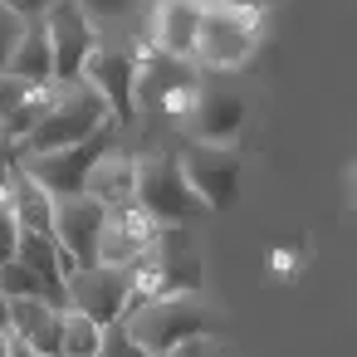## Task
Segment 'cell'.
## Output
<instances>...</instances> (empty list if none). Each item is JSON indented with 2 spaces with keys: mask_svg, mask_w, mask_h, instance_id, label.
<instances>
[{
  "mask_svg": "<svg viewBox=\"0 0 357 357\" xmlns=\"http://www.w3.org/2000/svg\"><path fill=\"white\" fill-rule=\"evenodd\" d=\"M123 328L142 352L167 357L191 337H215L220 318L201 294H157V298H137L123 313Z\"/></svg>",
  "mask_w": 357,
  "mask_h": 357,
  "instance_id": "cell-1",
  "label": "cell"
},
{
  "mask_svg": "<svg viewBox=\"0 0 357 357\" xmlns=\"http://www.w3.org/2000/svg\"><path fill=\"white\" fill-rule=\"evenodd\" d=\"M113 118H108V103L79 79V84H54L50 89V108L45 118L35 123V132L15 147V157H40V152H59V147H79L89 142L93 132H103Z\"/></svg>",
  "mask_w": 357,
  "mask_h": 357,
  "instance_id": "cell-2",
  "label": "cell"
},
{
  "mask_svg": "<svg viewBox=\"0 0 357 357\" xmlns=\"http://www.w3.org/2000/svg\"><path fill=\"white\" fill-rule=\"evenodd\" d=\"M132 206L152 220V225H191L206 215V206L196 201V191L181 176L176 152H147L132 157Z\"/></svg>",
  "mask_w": 357,
  "mask_h": 357,
  "instance_id": "cell-3",
  "label": "cell"
},
{
  "mask_svg": "<svg viewBox=\"0 0 357 357\" xmlns=\"http://www.w3.org/2000/svg\"><path fill=\"white\" fill-rule=\"evenodd\" d=\"M157 294H201V250L191 225H157L152 250L137 259V298Z\"/></svg>",
  "mask_w": 357,
  "mask_h": 357,
  "instance_id": "cell-4",
  "label": "cell"
},
{
  "mask_svg": "<svg viewBox=\"0 0 357 357\" xmlns=\"http://www.w3.org/2000/svg\"><path fill=\"white\" fill-rule=\"evenodd\" d=\"M137 303V264H84L64 279V308L84 313L89 323L108 328Z\"/></svg>",
  "mask_w": 357,
  "mask_h": 357,
  "instance_id": "cell-5",
  "label": "cell"
},
{
  "mask_svg": "<svg viewBox=\"0 0 357 357\" xmlns=\"http://www.w3.org/2000/svg\"><path fill=\"white\" fill-rule=\"evenodd\" d=\"M118 123H108L103 132H93L89 142L79 147H59V152H40V157H20V172L50 196V201H64V196H84V176L93 172V162L118 147Z\"/></svg>",
  "mask_w": 357,
  "mask_h": 357,
  "instance_id": "cell-6",
  "label": "cell"
},
{
  "mask_svg": "<svg viewBox=\"0 0 357 357\" xmlns=\"http://www.w3.org/2000/svg\"><path fill=\"white\" fill-rule=\"evenodd\" d=\"M259 45V25L250 10L235 6H201V25H196V45L191 59H201L206 69H240Z\"/></svg>",
  "mask_w": 357,
  "mask_h": 357,
  "instance_id": "cell-7",
  "label": "cell"
},
{
  "mask_svg": "<svg viewBox=\"0 0 357 357\" xmlns=\"http://www.w3.org/2000/svg\"><path fill=\"white\" fill-rule=\"evenodd\" d=\"M176 123L186 132V142L230 147V137H240V128H245V98H240V89L206 79V84L191 89V103H186V113Z\"/></svg>",
  "mask_w": 357,
  "mask_h": 357,
  "instance_id": "cell-8",
  "label": "cell"
},
{
  "mask_svg": "<svg viewBox=\"0 0 357 357\" xmlns=\"http://www.w3.org/2000/svg\"><path fill=\"white\" fill-rule=\"evenodd\" d=\"M186 186L206 211H230L240 196V152L235 147H211V142H186L176 152Z\"/></svg>",
  "mask_w": 357,
  "mask_h": 357,
  "instance_id": "cell-9",
  "label": "cell"
},
{
  "mask_svg": "<svg viewBox=\"0 0 357 357\" xmlns=\"http://www.w3.org/2000/svg\"><path fill=\"white\" fill-rule=\"evenodd\" d=\"M40 25H45V40H50L54 84H79V79H84V64H89L93 50H98V25L74 6V0L50 6V15H45Z\"/></svg>",
  "mask_w": 357,
  "mask_h": 357,
  "instance_id": "cell-10",
  "label": "cell"
},
{
  "mask_svg": "<svg viewBox=\"0 0 357 357\" xmlns=\"http://www.w3.org/2000/svg\"><path fill=\"white\" fill-rule=\"evenodd\" d=\"M108 206H98L93 196H64L54 201V220H50V240L59 245V259L74 269L98 259V235H103Z\"/></svg>",
  "mask_w": 357,
  "mask_h": 357,
  "instance_id": "cell-11",
  "label": "cell"
},
{
  "mask_svg": "<svg viewBox=\"0 0 357 357\" xmlns=\"http://www.w3.org/2000/svg\"><path fill=\"white\" fill-rule=\"evenodd\" d=\"M84 84L108 103V118H113L118 128H128V123L137 118V98H132V89H137V59H132V54L98 45L93 59L84 64Z\"/></svg>",
  "mask_w": 357,
  "mask_h": 357,
  "instance_id": "cell-12",
  "label": "cell"
},
{
  "mask_svg": "<svg viewBox=\"0 0 357 357\" xmlns=\"http://www.w3.org/2000/svg\"><path fill=\"white\" fill-rule=\"evenodd\" d=\"M191 89H196V79L186 74V64L157 54L152 64H137L132 98H137V113H172V118H181L186 103H191Z\"/></svg>",
  "mask_w": 357,
  "mask_h": 357,
  "instance_id": "cell-13",
  "label": "cell"
},
{
  "mask_svg": "<svg viewBox=\"0 0 357 357\" xmlns=\"http://www.w3.org/2000/svg\"><path fill=\"white\" fill-rule=\"evenodd\" d=\"M157 240V225L137 211V206H113L108 220H103V235H98V259L93 264H137Z\"/></svg>",
  "mask_w": 357,
  "mask_h": 357,
  "instance_id": "cell-14",
  "label": "cell"
},
{
  "mask_svg": "<svg viewBox=\"0 0 357 357\" xmlns=\"http://www.w3.org/2000/svg\"><path fill=\"white\" fill-rule=\"evenodd\" d=\"M10 308V323H6V337L25 342L30 352L40 357H59V333H64V308L45 303V298H15L6 303Z\"/></svg>",
  "mask_w": 357,
  "mask_h": 357,
  "instance_id": "cell-15",
  "label": "cell"
},
{
  "mask_svg": "<svg viewBox=\"0 0 357 357\" xmlns=\"http://www.w3.org/2000/svg\"><path fill=\"white\" fill-rule=\"evenodd\" d=\"M196 25H201V0H162V10L152 20V45L167 59H191L196 45Z\"/></svg>",
  "mask_w": 357,
  "mask_h": 357,
  "instance_id": "cell-16",
  "label": "cell"
},
{
  "mask_svg": "<svg viewBox=\"0 0 357 357\" xmlns=\"http://www.w3.org/2000/svg\"><path fill=\"white\" fill-rule=\"evenodd\" d=\"M10 206V215H15V225H20V235H50V220H54V201L20 172V162H15V172H10V181H6V196H0Z\"/></svg>",
  "mask_w": 357,
  "mask_h": 357,
  "instance_id": "cell-17",
  "label": "cell"
},
{
  "mask_svg": "<svg viewBox=\"0 0 357 357\" xmlns=\"http://www.w3.org/2000/svg\"><path fill=\"white\" fill-rule=\"evenodd\" d=\"M84 196H93L98 206H132V157L128 152H118V147H108L98 162H93V172L84 176Z\"/></svg>",
  "mask_w": 357,
  "mask_h": 357,
  "instance_id": "cell-18",
  "label": "cell"
},
{
  "mask_svg": "<svg viewBox=\"0 0 357 357\" xmlns=\"http://www.w3.org/2000/svg\"><path fill=\"white\" fill-rule=\"evenodd\" d=\"M6 74L15 84H25V89H50L54 84V59H50V40H45V25L40 20L25 25V35H20L15 54H10Z\"/></svg>",
  "mask_w": 357,
  "mask_h": 357,
  "instance_id": "cell-19",
  "label": "cell"
},
{
  "mask_svg": "<svg viewBox=\"0 0 357 357\" xmlns=\"http://www.w3.org/2000/svg\"><path fill=\"white\" fill-rule=\"evenodd\" d=\"M98 342H103V328L89 323L84 313L64 308V333H59V357H98Z\"/></svg>",
  "mask_w": 357,
  "mask_h": 357,
  "instance_id": "cell-20",
  "label": "cell"
},
{
  "mask_svg": "<svg viewBox=\"0 0 357 357\" xmlns=\"http://www.w3.org/2000/svg\"><path fill=\"white\" fill-rule=\"evenodd\" d=\"M0 298H6V303H15V298H45V284L25 269V264H0ZM50 303V298H45Z\"/></svg>",
  "mask_w": 357,
  "mask_h": 357,
  "instance_id": "cell-21",
  "label": "cell"
},
{
  "mask_svg": "<svg viewBox=\"0 0 357 357\" xmlns=\"http://www.w3.org/2000/svg\"><path fill=\"white\" fill-rule=\"evenodd\" d=\"M74 6H79L93 25H103V20H132V15L142 10V0H74Z\"/></svg>",
  "mask_w": 357,
  "mask_h": 357,
  "instance_id": "cell-22",
  "label": "cell"
},
{
  "mask_svg": "<svg viewBox=\"0 0 357 357\" xmlns=\"http://www.w3.org/2000/svg\"><path fill=\"white\" fill-rule=\"evenodd\" d=\"M98 357H152V352H142V347L128 337L123 323H108V328H103V342H98Z\"/></svg>",
  "mask_w": 357,
  "mask_h": 357,
  "instance_id": "cell-23",
  "label": "cell"
},
{
  "mask_svg": "<svg viewBox=\"0 0 357 357\" xmlns=\"http://www.w3.org/2000/svg\"><path fill=\"white\" fill-rule=\"evenodd\" d=\"M20 35H25V20H20L15 10L0 6V74H6V64H10V54H15Z\"/></svg>",
  "mask_w": 357,
  "mask_h": 357,
  "instance_id": "cell-24",
  "label": "cell"
},
{
  "mask_svg": "<svg viewBox=\"0 0 357 357\" xmlns=\"http://www.w3.org/2000/svg\"><path fill=\"white\" fill-rule=\"evenodd\" d=\"M15 245H20V225H15L10 206L0 201V264H10V259H15Z\"/></svg>",
  "mask_w": 357,
  "mask_h": 357,
  "instance_id": "cell-25",
  "label": "cell"
},
{
  "mask_svg": "<svg viewBox=\"0 0 357 357\" xmlns=\"http://www.w3.org/2000/svg\"><path fill=\"white\" fill-rule=\"evenodd\" d=\"M25 93H30V89H25V84H15V79H10V74H0V132H6V118H10V113H15V103H20V98H25Z\"/></svg>",
  "mask_w": 357,
  "mask_h": 357,
  "instance_id": "cell-26",
  "label": "cell"
},
{
  "mask_svg": "<svg viewBox=\"0 0 357 357\" xmlns=\"http://www.w3.org/2000/svg\"><path fill=\"white\" fill-rule=\"evenodd\" d=\"M0 6L15 10V15L30 25V20H45V15H50V6H59V0H0Z\"/></svg>",
  "mask_w": 357,
  "mask_h": 357,
  "instance_id": "cell-27",
  "label": "cell"
},
{
  "mask_svg": "<svg viewBox=\"0 0 357 357\" xmlns=\"http://www.w3.org/2000/svg\"><path fill=\"white\" fill-rule=\"evenodd\" d=\"M167 357H220V347H215V337H191V342H181Z\"/></svg>",
  "mask_w": 357,
  "mask_h": 357,
  "instance_id": "cell-28",
  "label": "cell"
},
{
  "mask_svg": "<svg viewBox=\"0 0 357 357\" xmlns=\"http://www.w3.org/2000/svg\"><path fill=\"white\" fill-rule=\"evenodd\" d=\"M15 162H20L15 147H10V142H0V196H6V181H10V172H15Z\"/></svg>",
  "mask_w": 357,
  "mask_h": 357,
  "instance_id": "cell-29",
  "label": "cell"
},
{
  "mask_svg": "<svg viewBox=\"0 0 357 357\" xmlns=\"http://www.w3.org/2000/svg\"><path fill=\"white\" fill-rule=\"evenodd\" d=\"M220 6H235V10H250L255 15V6H279V0H220Z\"/></svg>",
  "mask_w": 357,
  "mask_h": 357,
  "instance_id": "cell-30",
  "label": "cell"
},
{
  "mask_svg": "<svg viewBox=\"0 0 357 357\" xmlns=\"http://www.w3.org/2000/svg\"><path fill=\"white\" fill-rule=\"evenodd\" d=\"M6 357H40V352H30L25 342H15V337H6Z\"/></svg>",
  "mask_w": 357,
  "mask_h": 357,
  "instance_id": "cell-31",
  "label": "cell"
},
{
  "mask_svg": "<svg viewBox=\"0 0 357 357\" xmlns=\"http://www.w3.org/2000/svg\"><path fill=\"white\" fill-rule=\"evenodd\" d=\"M6 323H10V308H6V298H0V333H6Z\"/></svg>",
  "mask_w": 357,
  "mask_h": 357,
  "instance_id": "cell-32",
  "label": "cell"
}]
</instances>
